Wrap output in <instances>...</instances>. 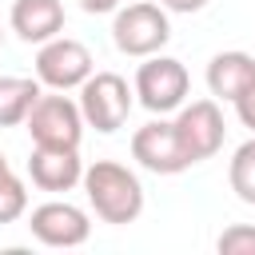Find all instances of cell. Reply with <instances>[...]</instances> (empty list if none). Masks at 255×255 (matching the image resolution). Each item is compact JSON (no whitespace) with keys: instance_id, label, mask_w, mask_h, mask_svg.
I'll use <instances>...</instances> for the list:
<instances>
[{"instance_id":"obj_1","label":"cell","mask_w":255,"mask_h":255,"mask_svg":"<svg viewBox=\"0 0 255 255\" xmlns=\"http://www.w3.org/2000/svg\"><path fill=\"white\" fill-rule=\"evenodd\" d=\"M84 195L96 211V219L104 223H135L143 211V183L135 171H128L116 159H96L84 167Z\"/></svg>"},{"instance_id":"obj_2","label":"cell","mask_w":255,"mask_h":255,"mask_svg":"<svg viewBox=\"0 0 255 255\" xmlns=\"http://www.w3.org/2000/svg\"><path fill=\"white\" fill-rule=\"evenodd\" d=\"M112 40H116V48L124 56H135V60H147V56L163 52L167 40H171L167 8L151 4V0H128L124 8H116Z\"/></svg>"},{"instance_id":"obj_3","label":"cell","mask_w":255,"mask_h":255,"mask_svg":"<svg viewBox=\"0 0 255 255\" xmlns=\"http://www.w3.org/2000/svg\"><path fill=\"white\" fill-rule=\"evenodd\" d=\"M135 88H128V80L120 72H92L84 84H80V112H84V124L96 128L100 135H112L128 124L131 116V100Z\"/></svg>"},{"instance_id":"obj_4","label":"cell","mask_w":255,"mask_h":255,"mask_svg":"<svg viewBox=\"0 0 255 255\" xmlns=\"http://www.w3.org/2000/svg\"><path fill=\"white\" fill-rule=\"evenodd\" d=\"M191 92V76L187 68L175 60V56H147L135 72V100L151 112V116H167V112H179L183 100Z\"/></svg>"},{"instance_id":"obj_5","label":"cell","mask_w":255,"mask_h":255,"mask_svg":"<svg viewBox=\"0 0 255 255\" xmlns=\"http://www.w3.org/2000/svg\"><path fill=\"white\" fill-rule=\"evenodd\" d=\"M24 124H28V135H32L36 147H80L84 128H88L80 100H68L64 92L40 96Z\"/></svg>"},{"instance_id":"obj_6","label":"cell","mask_w":255,"mask_h":255,"mask_svg":"<svg viewBox=\"0 0 255 255\" xmlns=\"http://www.w3.org/2000/svg\"><path fill=\"white\" fill-rule=\"evenodd\" d=\"M131 159L143 171H151V175H179V171L191 167V155H187V147L179 139L175 120H163V116L147 120L143 128H135V135H131Z\"/></svg>"},{"instance_id":"obj_7","label":"cell","mask_w":255,"mask_h":255,"mask_svg":"<svg viewBox=\"0 0 255 255\" xmlns=\"http://www.w3.org/2000/svg\"><path fill=\"white\" fill-rule=\"evenodd\" d=\"M92 72H96V60H92L88 44H80L72 36H52L36 52V80L52 92H72Z\"/></svg>"},{"instance_id":"obj_8","label":"cell","mask_w":255,"mask_h":255,"mask_svg":"<svg viewBox=\"0 0 255 255\" xmlns=\"http://www.w3.org/2000/svg\"><path fill=\"white\" fill-rule=\"evenodd\" d=\"M28 231H32L36 243H44V247H64V251H68V247L88 243L92 219H88L84 207H76V203H68V199H48V203L32 207Z\"/></svg>"},{"instance_id":"obj_9","label":"cell","mask_w":255,"mask_h":255,"mask_svg":"<svg viewBox=\"0 0 255 255\" xmlns=\"http://www.w3.org/2000/svg\"><path fill=\"white\" fill-rule=\"evenodd\" d=\"M175 128H179V139H183L191 163L211 159V155L223 147V135H227V124H223V112H219L215 96H211V100H191V104H183L179 116H175Z\"/></svg>"},{"instance_id":"obj_10","label":"cell","mask_w":255,"mask_h":255,"mask_svg":"<svg viewBox=\"0 0 255 255\" xmlns=\"http://www.w3.org/2000/svg\"><path fill=\"white\" fill-rule=\"evenodd\" d=\"M28 175L40 191H72L84 183V159L80 147H36L28 155Z\"/></svg>"},{"instance_id":"obj_11","label":"cell","mask_w":255,"mask_h":255,"mask_svg":"<svg viewBox=\"0 0 255 255\" xmlns=\"http://www.w3.org/2000/svg\"><path fill=\"white\" fill-rule=\"evenodd\" d=\"M8 24L24 44H48L64 32V0H16Z\"/></svg>"},{"instance_id":"obj_12","label":"cell","mask_w":255,"mask_h":255,"mask_svg":"<svg viewBox=\"0 0 255 255\" xmlns=\"http://www.w3.org/2000/svg\"><path fill=\"white\" fill-rule=\"evenodd\" d=\"M247 84H255V56L251 52L231 48V52H215L211 56V64H207V92L215 100L235 104L247 92Z\"/></svg>"},{"instance_id":"obj_13","label":"cell","mask_w":255,"mask_h":255,"mask_svg":"<svg viewBox=\"0 0 255 255\" xmlns=\"http://www.w3.org/2000/svg\"><path fill=\"white\" fill-rule=\"evenodd\" d=\"M44 84L32 76H0V128H16L32 116Z\"/></svg>"},{"instance_id":"obj_14","label":"cell","mask_w":255,"mask_h":255,"mask_svg":"<svg viewBox=\"0 0 255 255\" xmlns=\"http://www.w3.org/2000/svg\"><path fill=\"white\" fill-rule=\"evenodd\" d=\"M227 183H231V191H235L243 203L255 207V135L235 147V155H231V163H227Z\"/></svg>"},{"instance_id":"obj_15","label":"cell","mask_w":255,"mask_h":255,"mask_svg":"<svg viewBox=\"0 0 255 255\" xmlns=\"http://www.w3.org/2000/svg\"><path fill=\"white\" fill-rule=\"evenodd\" d=\"M219 255H255V227L251 223H231L215 239Z\"/></svg>"},{"instance_id":"obj_16","label":"cell","mask_w":255,"mask_h":255,"mask_svg":"<svg viewBox=\"0 0 255 255\" xmlns=\"http://www.w3.org/2000/svg\"><path fill=\"white\" fill-rule=\"evenodd\" d=\"M24 211H28V187H24L20 175H12L0 187V223H16Z\"/></svg>"},{"instance_id":"obj_17","label":"cell","mask_w":255,"mask_h":255,"mask_svg":"<svg viewBox=\"0 0 255 255\" xmlns=\"http://www.w3.org/2000/svg\"><path fill=\"white\" fill-rule=\"evenodd\" d=\"M235 116H239V124L251 128V135H255V84H247V92L235 100Z\"/></svg>"},{"instance_id":"obj_18","label":"cell","mask_w":255,"mask_h":255,"mask_svg":"<svg viewBox=\"0 0 255 255\" xmlns=\"http://www.w3.org/2000/svg\"><path fill=\"white\" fill-rule=\"evenodd\" d=\"M128 0H80V8L88 12V16H104V12H116V8H124Z\"/></svg>"},{"instance_id":"obj_19","label":"cell","mask_w":255,"mask_h":255,"mask_svg":"<svg viewBox=\"0 0 255 255\" xmlns=\"http://www.w3.org/2000/svg\"><path fill=\"white\" fill-rule=\"evenodd\" d=\"M167 12H183V16H191V12H203L207 8V0H159Z\"/></svg>"},{"instance_id":"obj_20","label":"cell","mask_w":255,"mask_h":255,"mask_svg":"<svg viewBox=\"0 0 255 255\" xmlns=\"http://www.w3.org/2000/svg\"><path fill=\"white\" fill-rule=\"evenodd\" d=\"M12 175H16V171H12V167H8V159H4V151H0V187H4V183H8V179H12Z\"/></svg>"},{"instance_id":"obj_21","label":"cell","mask_w":255,"mask_h":255,"mask_svg":"<svg viewBox=\"0 0 255 255\" xmlns=\"http://www.w3.org/2000/svg\"><path fill=\"white\" fill-rule=\"evenodd\" d=\"M0 48H4V28H0Z\"/></svg>"}]
</instances>
